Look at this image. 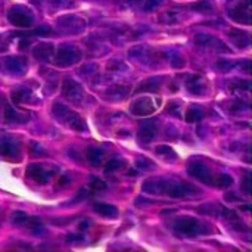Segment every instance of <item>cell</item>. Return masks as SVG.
<instances>
[{"instance_id": "1", "label": "cell", "mask_w": 252, "mask_h": 252, "mask_svg": "<svg viewBox=\"0 0 252 252\" xmlns=\"http://www.w3.org/2000/svg\"><path fill=\"white\" fill-rule=\"evenodd\" d=\"M143 192L149 195H165L170 198H190L199 195L201 190L188 182H177L168 179H152L143 185Z\"/></svg>"}, {"instance_id": "2", "label": "cell", "mask_w": 252, "mask_h": 252, "mask_svg": "<svg viewBox=\"0 0 252 252\" xmlns=\"http://www.w3.org/2000/svg\"><path fill=\"white\" fill-rule=\"evenodd\" d=\"M52 112H53V115H55L63 126H66L68 128L75 130V131H86V130H87L84 120H83L75 111L69 109V108L65 106L63 103H55L53 108H52Z\"/></svg>"}, {"instance_id": "3", "label": "cell", "mask_w": 252, "mask_h": 252, "mask_svg": "<svg viewBox=\"0 0 252 252\" xmlns=\"http://www.w3.org/2000/svg\"><path fill=\"white\" fill-rule=\"evenodd\" d=\"M174 230L183 236H198V235L211 233L208 224L201 223L198 219H192V217H185L177 220V223L174 224Z\"/></svg>"}, {"instance_id": "4", "label": "cell", "mask_w": 252, "mask_h": 252, "mask_svg": "<svg viewBox=\"0 0 252 252\" xmlns=\"http://www.w3.org/2000/svg\"><path fill=\"white\" fill-rule=\"evenodd\" d=\"M227 10L233 21L241 24L251 22V0H227Z\"/></svg>"}, {"instance_id": "5", "label": "cell", "mask_w": 252, "mask_h": 252, "mask_svg": "<svg viewBox=\"0 0 252 252\" xmlns=\"http://www.w3.org/2000/svg\"><path fill=\"white\" fill-rule=\"evenodd\" d=\"M81 61V50L74 46H61L56 52L55 63L58 66H71Z\"/></svg>"}, {"instance_id": "6", "label": "cell", "mask_w": 252, "mask_h": 252, "mask_svg": "<svg viewBox=\"0 0 252 252\" xmlns=\"http://www.w3.org/2000/svg\"><path fill=\"white\" fill-rule=\"evenodd\" d=\"M12 220H13V224L27 229V230H28L30 233H32V235L44 233V227H43V224L40 223V220H37L35 217H30L28 214H25V213H22V211L13 213Z\"/></svg>"}, {"instance_id": "7", "label": "cell", "mask_w": 252, "mask_h": 252, "mask_svg": "<svg viewBox=\"0 0 252 252\" xmlns=\"http://www.w3.org/2000/svg\"><path fill=\"white\" fill-rule=\"evenodd\" d=\"M56 171H58L56 168L46 167L43 164H31L27 168V176L31 177L38 185H46V183H49L53 179Z\"/></svg>"}, {"instance_id": "8", "label": "cell", "mask_w": 252, "mask_h": 252, "mask_svg": "<svg viewBox=\"0 0 252 252\" xmlns=\"http://www.w3.org/2000/svg\"><path fill=\"white\" fill-rule=\"evenodd\" d=\"M7 19L10 21V24L13 27H18V28H30L32 25V21H34V16L31 12H28L27 9H22V7H12L9 12H7Z\"/></svg>"}, {"instance_id": "9", "label": "cell", "mask_w": 252, "mask_h": 252, "mask_svg": "<svg viewBox=\"0 0 252 252\" xmlns=\"http://www.w3.org/2000/svg\"><path fill=\"white\" fill-rule=\"evenodd\" d=\"M62 94L65 96L66 100L80 105L83 102V97H84V90L77 81L65 80L63 84H62Z\"/></svg>"}, {"instance_id": "10", "label": "cell", "mask_w": 252, "mask_h": 252, "mask_svg": "<svg viewBox=\"0 0 252 252\" xmlns=\"http://www.w3.org/2000/svg\"><path fill=\"white\" fill-rule=\"evenodd\" d=\"M189 174L193 179H196V180H199V182H202V183H205L208 186H214V183H213L214 177L211 174V170L202 162H192L189 165Z\"/></svg>"}, {"instance_id": "11", "label": "cell", "mask_w": 252, "mask_h": 252, "mask_svg": "<svg viewBox=\"0 0 252 252\" xmlns=\"http://www.w3.org/2000/svg\"><path fill=\"white\" fill-rule=\"evenodd\" d=\"M131 112L137 117L152 115L155 112V103L151 97H140L131 105Z\"/></svg>"}, {"instance_id": "12", "label": "cell", "mask_w": 252, "mask_h": 252, "mask_svg": "<svg viewBox=\"0 0 252 252\" xmlns=\"http://www.w3.org/2000/svg\"><path fill=\"white\" fill-rule=\"evenodd\" d=\"M0 155L12 159V161H19L21 159V152L19 148L15 142L9 140V139H1L0 140Z\"/></svg>"}, {"instance_id": "13", "label": "cell", "mask_w": 252, "mask_h": 252, "mask_svg": "<svg viewBox=\"0 0 252 252\" xmlns=\"http://www.w3.org/2000/svg\"><path fill=\"white\" fill-rule=\"evenodd\" d=\"M157 136V121H148L146 124H143L137 133V139L142 145H148L151 143Z\"/></svg>"}, {"instance_id": "14", "label": "cell", "mask_w": 252, "mask_h": 252, "mask_svg": "<svg viewBox=\"0 0 252 252\" xmlns=\"http://www.w3.org/2000/svg\"><path fill=\"white\" fill-rule=\"evenodd\" d=\"M186 87L193 94H204L207 92V83H205V80L201 75H192L188 80Z\"/></svg>"}, {"instance_id": "15", "label": "cell", "mask_w": 252, "mask_h": 252, "mask_svg": "<svg viewBox=\"0 0 252 252\" xmlns=\"http://www.w3.org/2000/svg\"><path fill=\"white\" fill-rule=\"evenodd\" d=\"M53 44L52 43H40L34 47V58L41 61V62H46L52 58L53 55Z\"/></svg>"}, {"instance_id": "16", "label": "cell", "mask_w": 252, "mask_h": 252, "mask_svg": "<svg viewBox=\"0 0 252 252\" xmlns=\"http://www.w3.org/2000/svg\"><path fill=\"white\" fill-rule=\"evenodd\" d=\"M93 210H94L96 214H99V216H102L105 219H117L118 217V210L111 204H102V202L94 204Z\"/></svg>"}, {"instance_id": "17", "label": "cell", "mask_w": 252, "mask_h": 252, "mask_svg": "<svg viewBox=\"0 0 252 252\" xmlns=\"http://www.w3.org/2000/svg\"><path fill=\"white\" fill-rule=\"evenodd\" d=\"M195 41H196L198 44H204V46L220 47L221 50H226V52H227V47H226L221 41H219V38H216V37H213V35H210V34H196V35H195Z\"/></svg>"}, {"instance_id": "18", "label": "cell", "mask_w": 252, "mask_h": 252, "mask_svg": "<svg viewBox=\"0 0 252 252\" xmlns=\"http://www.w3.org/2000/svg\"><path fill=\"white\" fill-rule=\"evenodd\" d=\"M4 63H6V68L9 71H12V72H21L27 66V59L22 58V56H12V58H7Z\"/></svg>"}, {"instance_id": "19", "label": "cell", "mask_w": 252, "mask_h": 252, "mask_svg": "<svg viewBox=\"0 0 252 252\" xmlns=\"http://www.w3.org/2000/svg\"><path fill=\"white\" fill-rule=\"evenodd\" d=\"M59 25H63V28H71L72 31H81L84 21L77 16H65L63 19H59Z\"/></svg>"}, {"instance_id": "20", "label": "cell", "mask_w": 252, "mask_h": 252, "mask_svg": "<svg viewBox=\"0 0 252 252\" xmlns=\"http://www.w3.org/2000/svg\"><path fill=\"white\" fill-rule=\"evenodd\" d=\"M223 216L226 217V220L236 229V230H242V232H248V229L244 226V223L241 221V219L238 217L236 211L233 210H223Z\"/></svg>"}, {"instance_id": "21", "label": "cell", "mask_w": 252, "mask_h": 252, "mask_svg": "<svg viewBox=\"0 0 252 252\" xmlns=\"http://www.w3.org/2000/svg\"><path fill=\"white\" fill-rule=\"evenodd\" d=\"M103 155H105V152L100 148H89L87 149V161L92 165H94V167H97V165L102 164Z\"/></svg>"}, {"instance_id": "22", "label": "cell", "mask_w": 252, "mask_h": 252, "mask_svg": "<svg viewBox=\"0 0 252 252\" xmlns=\"http://www.w3.org/2000/svg\"><path fill=\"white\" fill-rule=\"evenodd\" d=\"M4 118H6L7 123H24V121H27L30 118V115H21L15 109H12L10 106H6Z\"/></svg>"}, {"instance_id": "23", "label": "cell", "mask_w": 252, "mask_h": 252, "mask_svg": "<svg viewBox=\"0 0 252 252\" xmlns=\"http://www.w3.org/2000/svg\"><path fill=\"white\" fill-rule=\"evenodd\" d=\"M128 92H130V89L126 86H114V87L106 90V94L114 97V99H123L124 96L128 94Z\"/></svg>"}, {"instance_id": "24", "label": "cell", "mask_w": 252, "mask_h": 252, "mask_svg": "<svg viewBox=\"0 0 252 252\" xmlns=\"http://www.w3.org/2000/svg\"><path fill=\"white\" fill-rule=\"evenodd\" d=\"M159 84H161V80H158V78H151V80H148V81H145L143 84H140V87L136 90V93H139V92H157L158 89H159Z\"/></svg>"}, {"instance_id": "25", "label": "cell", "mask_w": 252, "mask_h": 252, "mask_svg": "<svg viewBox=\"0 0 252 252\" xmlns=\"http://www.w3.org/2000/svg\"><path fill=\"white\" fill-rule=\"evenodd\" d=\"M31 96L30 90L28 89H16L12 92V100L15 103H21V102H25L28 100V97Z\"/></svg>"}, {"instance_id": "26", "label": "cell", "mask_w": 252, "mask_h": 252, "mask_svg": "<svg viewBox=\"0 0 252 252\" xmlns=\"http://www.w3.org/2000/svg\"><path fill=\"white\" fill-rule=\"evenodd\" d=\"M233 185V179L229 174H219L217 179H214V186L217 188H229Z\"/></svg>"}, {"instance_id": "27", "label": "cell", "mask_w": 252, "mask_h": 252, "mask_svg": "<svg viewBox=\"0 0 252 252\" xmlns=\"http://www.w3.org/2000/svg\"><path fill=\"white\" fill-rule=\"evenodd\" d=\"M233 32H235V34H238V37L232 35V37H233V40L238 43V46L245 47V46H248V44H250V34H248V32H245V31H233Z\"/></svg>"}, {"instance_id": "28", "label": "cell", "mask_w": 252, "mask_h": 252, "mask_svg": "<svg viewBox=\"0 0 252 252\" xmlns=\"http://www.w3.org/2000/svg\"><path fill=\"white\" fill-rule=\"evenodd\" d=\"M185 118H186L188 123H198L202 118V112L199 109H196V108H192V109H189L186 112V117Z\"/></svg>"}, {"instance_id": "29", "label": "cell", "mask_w": 252, "mask_h": 252, "mask_svg": "<svg viewBox=\"0 0 252 252\" xmlns=\"http://www.w3.org/2000/svg\"><path fill=\"white\" fill-rule=\"evenodd\" d=\"M123 167H124V161L114 158V159H111V161L106 164L105 171H106V173H114V171H117V170H120V168H123Z\"/></svg>"}, {"instance_id": "30", "label": "cell", "mask_w": 252, "mask_h": 252, "mask_svg": "<svg viewBox=\"0 0 252 252\" xmlns=\"http://www.w3.org/2000/svg\"><path fill=\"white\" fill-rule=\"evenodd\" d=\"M90 186L94 192H100V190H105L106 189V185L103 180H100L99 177H92V182H90Z\"/></svg>"}, {"instance_id": "31", "label": "cell", "mask_w": 252, "mask_h": 252, "mask_svg": "<svg viewBox=\"0 0 252 252\" xmlns=\"http://www.w3.org/2000/svg\"><path fill=\"white\" fill-rule=\"evenodd\" d=\"M155 152H157L158 155H161V157H167V158H168L170 155H171V157H176L174 151H173L170 146H165V145H162V146H158Z\"/></svg>"}, {"instance_id": "32", "label": "cell", "mask_w": 252, "mask_h": 252, "mask_svg": "<svg viewBox=\"0 0 252 252\" xmlns=\"http://www.w3.org/2000/svg\"><path fill=\"white\" fill-rule=\"evenodd\" d=\"M90 190H87V189H81L80 192H78V195L72 199V202H80V201H83V199H87V198H90Z\"/></svg>"}, {"instance_id": "33", "label": "cell", "mask_w": 252, "mask_h": 252, "mask_svg": "<svg viewBox=\"0 0 252 252\" xmlns=\"http://www.w3.org/2000/svg\"><path fill=\"white\" fill-rule=\"evenodd\" d=\"M193 9H196V10H211L213 9V6H211V1H199V3H196L195 6H193Z\"/></svg>"}, {"instance_id": "34", "label": "cell", "mask_w": 252, "mask_h": 252, "mask_svg": "<svg viewBox=\"0 0 252 252\" xmlns=\"http://www.w3.org/2000/svg\"><path fill=\"white\" fill-rule=\"evenodd\" d=\"M158 6V0H145L143 1V10H152Z\"/></svg>"}, {"instance_id": "35", "label": "cell", "mask_w": 252, "mask_h": 252, "mask_svg": "<svg viewBox=\"0 0 252 252\" xmlns=\"http://www.w3.org/2000/svg\"><path fill=\"white\" fill-rule=\"evenodd\" d=\"M151 167H154V164L151 161H146V159H139L137 161V168L139 170H148Z\"/></svg>"}, {"instance_id": "36", "label": "cell", "mask_w": 252, "mask_h": 252, "mask_svg": "<svg viewBox=\"0 0 252 252\" xmlns=\"http://www.w3.org/2000/svg\"><path fill=\"white\" fill-rule=\"evenodd\" d=\"M250 183H251V180H250V174H247V176H245V179H244V183H242V190H244L247 195H250V193H251Z\"/></svg>"}, {"instance_id": "37", "label": "cell", "mask_w": 252, "mask_h": 252, "mask_svg": "<svg viewBox=\"0 0 252 252\" xmlns=\"http://www.w3.org/2000/svg\"><path fill=\"white\" fill-rule=\"evenodd\" d=\"M52 4H55V6H59V7H65V6H71L72 4V1L71 0H49Z\"/></svg>"}, {"instance_id": "38", "label": "cell", "mask_w": 252, "mask_h": 252, "mask_svg": "<svg viewBox=\"0 0 252 252\" xmlns=\"http://www.w3.org/2000/svg\"><path fill=\"white\" fill-rule=\"evenodd\" d=\"M180 108V105L179 103H170L168 106H167V109H168V114H173V115H177V109Z\"/></svg>"}, {"instance_id": "39", "label": "cell", "mask_w": 252, "mask_h": 252, "mask_svg": "<svg viewBox=\"0 0 252 252\" xmlns=\"http://www.w3.org/2000/svg\"><path fill=\"white\" fill-rule=\"evenodd\" d=\"M183 65H185V61H183V58H179V59L173 58V66H176V68H180V66H183Z\"/></svg>"}, {"instance_id": "40", "label": "cell", "mask_w": 252, "mask_h": 252, "mask_svg": "<svg viewBox=\"0 0 252 252\" xmlns=\"http://www.w3.org/2000/svg\"><path fill=\"white\" fill-rule=\"evenodd\" d=\"M226 199H227V201H230V202H232V201H241V198H238L235 193H229V195H226Z\"/></svg>"}, {"instance_id": "41", "label": "cell", "mask_w": 252, "mask_h": 252, "mask_svg": "<svg viewBox=\"0 0 252 252\" xmlns=\"http://www.w3.org/2000/svg\"><path fill=\"white\" fill-rule=\"evenodd\" d=\"M81 236H75V235H69L68 236V242H74V241H81Z\"/></svg>"}, {"instance_id": "42", "label": "cell", "mask_w": 252, "mask_h": 252, "mask_svg": "<svg viewBox=\"0 0 252 252\" xmlns=\"http://www.w3.org/2000/svg\"><path fill=\"white\" fill-rule=\"evenodd\" d=\"M66 185H68V177H61L59 186H66Z\"/></svg>"}, {"instance_id": "43", "label": "cell", "mask_w": 252, "mask_h": 252, "mask_svg": "<svg viewBox=\"0 0 252 252\" xmlns=\"http://www.w3.org/2000/svg\"><path fill=\"white\" fill-rule=\"evenodd\" d=\"M120 1H127L128 3V1H136V0H120Z\"/></svg>"}]
</instances>
